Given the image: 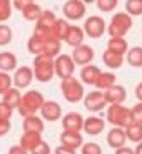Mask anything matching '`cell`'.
I'll list each match as a JSON object with an SVG mask.
<instances>
[{
	"instance_id": "1",
	"label": "cell",
	"mask_w": 142,
	"mask_h": 154,
	"mask_svg": "<svg viewBox=\"0 0 142 154\" xmlns=\"http://www.w3.org/2000/svg\"><path fill=\"white\" fill-rule=\"evenodd\" d=\"M44 99L42 92H38L35 89H30L25 94H22V100H20V106L17 107V112H19L22 117H29V116H35L40 109H42Z\"/></svg>"
},
{
	"instance_id": "2",
	"label": "cell",
	"mask_w": 142,
	"mask_h": 154,
	"mask_svg": "<svg viewBox=\"0 0 142 154\" xmlns=\"http://www.w3.org/2000/svg\"><path fill=\"white\" fill-rule=\"evenodd\" d=\"M60 91H62L64 99H65L67 102H70V104H77V102L84 100V96H85L82 82L74 75L60 81Z\"/></svg>"
},
{
	"instance_id": "3",
	"label": "cell",
	"mask_w": 142,
	"mask_h": 154,
	"mask_svg": "<svg viewBox=\"0 0 142 154\" xmlns=\"http://www.w3.org/2000/svg\"><path fill=\"white\" fill-rule=\"evenodd\" d=\"M107 122L112 124L114 127H120V129H127V127L134 124L132 119V112L131 107H125V106H109L107 107Z\"/></svg>"
},
{
	"instance_id": "4",
	"label": "cell",
	"mask_w": 142,
	"mask_h": 154,
	"mask_svg": "<svg viewBox=\"0 0 142 154\" xmlns=\"http://www.w3.org/2000/svg\"><path fill=\"white\" fill-rule=\"evenodd\" d=\"M132 17H129L125 12H117L114 14L109 22V35L110 38H125L127 32L132 29Z\"/></svg>"
},
{
	"instance_id": "5",
	"label": "cell",
	"mask_w": 142,
	"mask_h": 154,
	"mask_svg": "<svg viewBox=\"0 0 142 154\" xmlns=\"http://www.w3.org/2000/svg\"><path fill=\"white\" fill-rule=\"evenodd\" d=\"M34 79H37L38 82H50L55 75L54 69V59L45 57V55H37L34 57Z\"/></svg>"
},
{
	"instance_id": "6",
	"label": "cell",
	"mask_w": 142,
	"mask_h": 154,
	"mask_svg": "<svg viewBox=\"0 0 142 154\" xmlns=\"http://www.w3.org/2000/svg\"><path fill=\"white\" fill-rule=\"evenodd\" d=\"M84 34L85 37H90V38H100L102 35L105 34V30H107V23H105V20L102 19V17L99 15H90L85 19L84 22Z\"/></svg>"
},
{
	"instance_id": "7",
	"label": "cell",
	"mask_w": 142,
	"mask_h": 154,
	"mask_svg": "<svg viewBox=\"0 0 142 154\" xmlns=\"http://www.w3.org/2000/svg\"><path fill=\"white\" fill-rule=\"evenodd\" d=\"M54 69H55V75L64 81L67 77H72L75 72V64H74L72 57L69 54H60L59 57L54 59Z\"/></svg>"
},
{
	"instance_id": "8",
	"label": "cell",
	"mask_w": 142,
	"mask_h": 154,
	"mask_svg": "<svg viewBox=\"0 0 142 154\" xmlns=\"http://www.w3.org/2000/svg\"><path fill=\"white\" fill-rule=\"evenodd\" d=\"M62 12H64V19L65 20H72V22H75V20H80V19L85 17L87 7H85V4L80 2V0H69V2L64 4Z\"/></svg>"
},
{
	"instance_id": "9",
	"label": "cell",
	"mask_w": 142,
	"mask_h": 154,
	"mask_svg": "<svg viewBox=\"0 0 142 154\" xmlns=\"http://www.w3.org/2000/svg\"><path fill=\"white\" fill-rule=\"evenodd\" d=\"M72 60L75 66H80V67H85V66H90L94 60V49L87 44H82V45L75 47L72 50Z\"/></svg>"
},
{
	"instance_id": "10",
	"label": "cell",
	"mask_w": 142,
	"mask_h": 154,
	"mask_svg": "<svg viewBox=\"0 0 142 154\" xmlns=\"http://www.w3.org/2000/svg\"><path fill=\"white\" fill-rule=\"evenodd\" d=\"M84 106L87 111L90 112H102L105 107H107V102H105L104 92L100 91H92L84 96Z\"/></svg>"
},
{
	"instance_id": "11",
	"label": "cell",
	"mask_w": 142,
	"mask_h": 154,
	"mask_svg": "<svg viewBox=\"0 0 142 154\" xmlns=\"http://www.w3.org/2000/svg\"><path fill=\"white\" fill-rule=\"evenodd\" d=\"M34 81V72L29 66H20L15 69V74L12 75V85L15 89H25Z\"/></svg>"
},
{
	"instance_id": "12",
	"label": "cell",
	"mask_w": 142,
	"mask_h": 154,
	"mask_svg": "<svg viewBox=\"0 0 142 154\" xmlns=\"http://www.w3.org/2000/svg\"><path fill=\"white\" fill-rule=\"evenodd\" d=\"M40 116H42V121H49V122H55V121L62 119V106L55 100H45L40 109Z\"/></svg>"
},
{
	"instance_id": "13",
	"label": "cell",
	"mask_w": 142,
	"mask_h": 154,
	"mask_svg": "<svg viewBox=\"0 0 142 154\" xmlns=\"http://www.w3.org/2000/svg\"><path fill=\"white\" fill-rule=\"evenodd\" d=\"M104 97H105L107 106H114V104L124 106V102H125V99H127V89L124 87V85L115 84V85H112L110 89L105 91Z\"/></svg>"
},
{
	"instance_id": "14",
	"label": "cell",
	"mask_w": 142,
	"mask_h": 154,
	"mask_svg": "<svg viewBox=\"0 0 142 154\" xmlns=\"http://www.w3.org/2000/svg\"><path fill=\"white\" fill-rule=\"evenodd\" d=\"M60 121H62V129L70 131V132H80L82 126H84V117L75 111L67 112L65 116H62Z\"/></svg>"
},
{
	"instance_id": "15",
	"label": "cell",
	"mask_w": 142,
	"mask_h": 154,
	"mask_svg": "<svg viewBox=\"0 0 142 154\" xmlns=\"http://www.w3.org/2000/svg\"><path fill=\"white\" fill-rule=\"evenodd\" d=\"M85 134L89 136H99L105 129V119H102L100 116H90L87 119H84V126H82Z\"/></svg>"
},
{
	"instance_id": "16",
	"label": "cell",
	"mask_w": 142,
	"mask_h": 154,
	"mask_svg": "<svg viewBox=\"0 0 142 154\" xmlns=\"http://www.w3.org/2000/svg\"><path fill=\"white\" fill-rule=\"evenodd\" d=\"M60 146L69 147L72 151H77L79 147L84 146V139H82L80 132H70V131H62L60 134Z\"/></svg>"
},
{
	"instance_id": "17",
	"label": "cell",
	"mask_w": 142,
	"mask_h": 154,
	"mask_svg": "<svg viewBox=\"0 0 142 154\" xmlns=\"http://www.w3.org/2000/svg\"><path fill=\"white\" fill-rule=\"evenodd\" d=\"M42 141H44L42 134H38V132H23L19 139V146L22 149H25L27 152H32Z\"/></svg>"
},
{
	"instance_id": "18",
	"label": "cell",
	"mask_w": 142,
	"mask_h": 154,
	"mask_svg": "<svg viewBox=\"0 0 142 154\" xmlns=\"http://www.w3.org/2000/svg\"><path fill=\"white\" fill-rule=\"evenodd\" d=\"M127 143V136H125V129L120 127H112L107 134V144L114 149H120L124 147Z\"/></svg>"
},
{
	"instance_id": "19",
	"label": "cell",
	"mask_w": 142,
	"mask_h": 154,
	"mask_svg": "<svg viewBox=\"0 0 142 154\" xmlns=\"http://www.w3.org/2000/svg\"><path fill=\"white\" fill-rule=\"evenodd\" d=\"M84 38H85V34L82 30V27H79V25H70L69 32H67L65 38H64V42L75 49V47L84 44Z\"/></svg>"
},
{
	"instance_id": "20",
	"label": "cell",
	"mask_w": 142,
	"mask_h": 154,
	"mask_svg": "<svg viewBox=\"0 0 142 154\" xmlns=\"http://www.w3.org/2000/svg\"><path fill=\"white\" fill-rule=\"evenodd\" d=\"M22 127H23V132H38V134H42L44 129H45L44 121H42L40 116H29V117H23Z\"/></svg>"
},
{
	"instance_id": "21",
	"label": "cell",
	"mask_w": 142,
	"mask_h": 154,
	"mask_svg": "<svg viewBox=\"0 0 142 154\" xmlns=\"http://www.w3.org/2000/svg\"><path fill=\"white\" fill-rule=\"evenodd\" d=\"M100 72H102V70H100L97 66H94V64L82 67L80 69V82L82 84H87V85H94L95 81L99 79Z\"/></svg>"
},
{
	"instance_id": "22",
	"label": "cell",
	"mask_w": 142,
	"mask_h": 154,
	"mask_svg": "<svg viewBox=\"0 0 142 154\" xmlns=\"http://www.w3.org/2000/svg\"><path fill=\"white\" fill-rule=\"evenodd\" d=\"M115 81H117V75L114 72H100L99 79L95 81V89L100 91V92H105L107 89H110L112 85H115Z\"/></svg>"
},
{
	"instance_id": "23",
	"label": "cell",
	"mask_w": 142,
	"mask_h": 154,
	"mask_svg": "<svg viewBox=\"0 0 142 154\" xmlns=\"http://www.w3.org/2000/svg\"><path fill=\"white\" fill-rule=\"evenodd\" d=\"M17 69V57L12 52H0V72H12Z\"/></svg>"
},
{
	"instance_id": "24",
	"label": "cell",
	"mask_w": 142,
	"mask_h": 154,
	"mask_svg": "<svg viewBox=\"0 0 142 154\" xmlns=\"http://www.w3.org/2000/svg\"><path fill=\"white\" fill-rule=\"evenodd\" d=\"M60 50H62V42H59L57 38H49L44 42V49H42V54L40 55H45V57L50 59H55L60 55Z\"/></svg>"
},
{
	"instance_id": "25",
	"label": "cell",
	"mask_w": 142,
	"mask_h": 154,
	"mask_svg": "<svg viewBox=\"0 0 142 154\" xmlns=\"http://www.w3.org/2000/svg\"><path fill=\"white\" fill-rule=\"evenodd\" d=\"M124 60H125V57L114 54V52H110V50H107V49H105L104 54H102V62H104L105 66H107L109 69H112V70L120 69L122 64H124Z\"/></svg>"
},
{
	"instance_id": "26",
	"label": "cell",
	"mask_w": 142,
	"mask_h": 154,
	"mask_svg": "<svg viewBox=\"0 0 142 154\" xmlns=\"http://www.w3.org/2000/svg\"><path fill=\"white\" fill-rule=\"evenodd\" d=\"M20 100H22V92L15 87H10L7 92L2 96V102H5L7 106H10L14 111L20 106Z\"/></svg>"
},
{
	"instance_id": "27",
	"label": "cell",
	"mask_w": 142,
	"mask_h": 154,
	"mask_svg": "<svg viewBox=\"0 0 142 154\" xmlns=\"http://www.w3.org/2000/svg\"><path fill=\"white\" fill-rule=\"evenodd\" d=\"M107 50H110V52H114V54H117V55L125 57L127 50H129V44H127L125 38H109Z\"/></svg>"
},
{
	"instance_id": "28",
	"label": "cell",
	"mask_w": 142,
	"mask_h": 154,
	"mask_svg": "<svg viewBox=\"0 0 142 154\" xmlns=\"http://www.w3.org/2000/svg\"><path fill=\"white\" fill-rule=\"evenodd\" d=\"M125 62L131 67H135V69H140L142 67V47H132V49L127 50L125 54Z\"/></svg>"
},
{
	"instance_id": "29",
	"label": "cell",
	"mask_w": 142,
	"mask_h": 154,
	"mask_svg": "<svg viewBox=\"0 0 142 154\" xmlns=\"http://www.w3.org/2000/svg\"><path fill=\"white\" fill-rule=\"evenodd\" d=\"M55 20H57V17H55V14L52 10H42V15L38 17V20L35 22V27H40V29H45V30L52 32Z\"/></svg>"
},
{
	"instance_id": "30",
	"label": "cell",
	"mask_w": 142,
	"mask_h": 154,
	"mask_svg": "<svg viewBox=\"0 0 142 154\" xmlns=\"http://www.w3.org/2000/svg\"><path fill=\"white\" fill-rule=\"evenodd\" d=\"M69 29H70V23L67 22L65 19H57L54 23V27H52V37L57 38L59 42H62V40L65 38Z\"/></svg>"
},
{
	"instance_id": "31",
	"label": "cell",
	"mask_w": 142,
	"mask_h": 154,
	"mask_svg": "<svg viewBox=\"0 0 142 154\" xmlns=\"http://www.w3.org/2000/svg\"><path fill=\"white\" fill-rule=\"evenodd\" d=\"M22 15H23V19L29 20V22H37L38 17L42 15V8H40V5H38V4L30 2V4L22 10Z\"/></svg>"
},
{
	"instance_id": "32",
	"label": "cell",
	"mask_w": 142,
	"mask_h": 154,
	"mask_svg": "<svg viewBox=\"0 0 142 154\" xmlns=\"http://www.w3.org/2000/svg\"><path fill=\"white\" fill-rule=\"evenodd\" d=\"M125 136H127V141L131 143H142V126L139 124H131V126L125 129Z\"/></svg>"
},
{
	"instance_id": "33",
	"label": "cell",
	"mask_w": 142,
	"mask_h": 154,
	"mask_svg": "<svg viewBox=\"0 0 142 154\" xmlns=\"http://www.w3.org/2000/svg\"><path fill=\"white\" fill-rule=\"evenodd\" d=\"M125 14L129 17H140L142 15V0H127Z\"/></svg>"
},
{
	"instance_id": "34",
	"label": "cell",
	"mask_w": 142,
	"mask_h": 154,
	"mask_svg": "<svg viewBox=\"0 0 142 154\" xmlns=\"http://www.w3.org/2000/svg\"><path fill=\"white\" fill-rule=\"evenodd\" d=\"M42 49H44V42L40 40V38H37V37L32 35V37L27 40V50L30 52V54H34L35 57L42 54Z\"/></svg>"
},
{
	"instance_id": "35",
	"label": "cell",
	"mask_w": 142,
	"mask_h": 154,
	"mask_svg": "<svg viewBox=\"0 0 142 154\" xmlns=\"http://www.w3.org/2000/svg\"><path fill=\"white\" fill-rule=\"evenodd\" d=\"M14 38V32L7 23H0V47H5L12 42Z\"/></svg>"
},
{
	"instance_id": "36",
	"label": "cell",
	"mask_w": 142,
	"mask_h": 154,
	"mask_svg": "<svg viewBox=\"0 0 142 154\" xmlns=\"http://www.w3.org/2000/svg\"><path fill=\"white\" fill-rule=\"evenodd\" d=\"M12 2H8V0H0V23L7 22L8 19H10L12 15Z\"/></svg>"
},
{
	"instance_id": "37",
	"label": "cell",
	"mask_w": 142,
	"mask_h": 154,
	"mask_svg": "<svg viewBox=\"0 0 142 154\" xmlns=\"http://www.w3.org/2000/svg\"><path fill=\"white\" fill-rule=\"evenodd\" d=\"M117 0H97L95 5L97 8H99L100 12H105V14H109V12H114L115 7H117Z\"/></svg>"
},
{
	"instance_id": "38",
	"label": "cell",
	"mask_w": 142,
	"mask_h": 154,
	"mask_svg": "<svg viewBox=\"0 0 142 154\" xmlns=\"http://www.w3.org/2000/svg\"><path fill=\"white\" fill-rule=\"evenodd\" d=\"M12 85V75L10 74H5V72H0V96H4Z\"/></svg>"
},
{
	"instance_id": "39",
	"label": "cell",
	"mask_w": 142,
	"mask_h": 154,
	"mask_svg": "<svg viewBox=\"0 0 142 154\" xmlns=\"http://www.w3.org/2000/svg\"><path fill=\"white\" fill-rule=\"evenodd\" d=\"M82 154H102V147L97 143H84Z\"/></svg>"
},
{
	"instance_id": "40",
	"label": "cell",
	"mask_w": 142,
	"mask_h": 154,
	"mask_svg": "<svg viewBox=\"0 0 142 154\" xmlns=\"http://www.w3.org/2000/svg\"><path fill=\"white\" fill-rule=\"evenodd\" d=\"M131 112H132L134 122L139 124V126H142V102H137L134 107H131Z\"/></svg>"
},
{
	"instance_id": "41",
	"label": "cell",
	"mask_w": 142,
	"mask_h": 154,
	"mask_svg": "<svg viewBox=\"0 0 142 154\" xmlns=\"http://www.w3.org/2000/svg\"><path fill=\"white\" fill-rule=\"evenodd\" d=\"M12 114H14V109H12L10 106H7L5 102H0V119L10 121Z\"/></svg>"
},
{
	"instance_id": "42",
	"label": "cell",
	"mask_w": 142,
	"mask_h": 154,
	"mask_svg": "<svg viewBox=\"0 0 142 154\" xmlns=\"http://www.w3.org/2000/svg\"><path fill=\"white\" fill-rule=\"evenodd\" d=\"M52 152V147H50L49 143H45V141H42V143L38 144L37 147H35L34 151H32L30 154H50Z\"/></svg>"
},
{
	"instance_id": "43",
	"label": "cell",
	"mask_w": 142,
	"mask_h": 154,
	"mask_svg": "<svg viewBox=\"0 0 142 154\" xmlns=\"http://www.w3.org/2000/svg\"><path fill=\"white\" fill-rule=\"evenodd\" d=\"M10 129H12L10 121H4V119H0V137L7 136L8 132H10Z\"/></svg>"
},
{
	"instance_id": "44",
	"label": "cell",
	"mask_w": 142,
	"mask_h": 154,
	"mask_svg": "<svg viewBox=\"0 0 142 154\" xmlns=\"http://www.w3.org/2000/svg\"><path fill=\"white\" fill-rule=\"evenodd\" d=\"M29 4H30V0H15V2H12V8H15V10L22 12Z\"/></svg>"
},
{
	"instance_id": "45",
	"label": "cell",
	"mask_w": 142,
	"mask_h": 154,
	"mask_svg": "<svg viewBox=\"0 0 142 154\" xmlns=\"http://www.w3.org/2000/svg\"><path fill=\"white\" fill-rule=\"evenodd\" d=\"M8 154H29V152H27L25 149H22L19 144H15V146H10V149H8Z\"/></svg>"
},
{
	"instance_id": "46",
	"label": "cell",
	"mask_w": 142,
	"mask_h": 154,
	"mask_svg": "<svg viewBox=\"0 0 142 154\" xmlns=\"http://www.w3.org/2000/svg\"><path fill=\"white\" fill-rule=\"evenodd\" d=\"M55 154H77V151H72V149L64 147V146H59V147H55Z\"/></svg>"
},
{
	"instance_id": "47",
	"label": "cell",
	"mask_w": 142,
	"mask_h": 154,
	"mask_svg": "<svg viewBox=\"0 0 142 154\" xmlns=\"http://www.w3.org/2000/svg\"><path fill=\"white\" fill-rule=\"evenodd\" d=\"M114 154H134V149H132V147L124 146V147H120V149H115Z\"/></svg>"
},
{
	"instance_id": "48",
	"label": "cell",
	"mask_w": 142,
	"mask_h": 154,
	"mask_svg": "<svg viewBox=\"0 0 142 154\" xmlns=\"http://www.w3.org/2000/svg\"><path fill=\"white\" fill-rule=\"evenodd\" d=\"M135 97L139 99V102H142V82L135 85Z\"/></svg>"
},
{
	"instance_id": "49",
	"label": "cell",
	"mask_w": 142,
	"mask_h": 154,
	"mask_svg": "<svg viewBox=\"0 0 142 154\" xmlns=\"http://www.w3.org/2000/svg\"><path fill=\"white\" fill-rule=\"evenodd\" d=\"M134 154H142V143H139L137 146H135V151H134Z\"/></svg>"
}]
</instances>
